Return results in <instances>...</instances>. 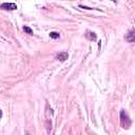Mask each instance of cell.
<instances>
[{"label":"cell","mask_w":135,"mask_h":135,"mask_svg":"<svg viewBox=\"0 0 135 135\" xmlns=\"http://www.w3.org/2000/svg\"><path fill=\"white\" fill-rule=\"evenodd\" d=\"M120 123H121V127L125 129H128L131 126V119L129 118V115L125 113V111L120 112Z\"/></svg>","instance_id":"1"},{"label":"cell","mask_w":135,"mask_h":135,"mask_svg":"<svg viewBox=\"0 0 135 135\" xmlns=\"http://www.w3.org/2000/svg\"><path fill=\"white\" fill-rule=\"evenodd\" d=\"M1 8L4 9V10L13 11V10H16V9H17V6H16L15 3H2V4H1Z\"/></svg>","instance_id":"2"},{"label":"cell","mask_w":135,"mask_h":135,"mask_svg":"<svg viewBox=\"0 0 135 135\" xmlns=\"http://www.w3.org/2000/svg\"><path fill=\"white\" fill-rule=\"evenodd\" d=\"M126 39H127V41L128 42H133L134 41V39H135V34H134V30H131L128 34H127V36H126Z\"/></svg>","instance_id":"3"},{"label":"cell","mask_w":135,"mask_h":135,"mask_svg":"<svg viewBox=\"0 0 135 135\" xmlns=\"http://www.w3.org/2000/svg\"><path fill=\"white\" fill-rule=\"evenodd\" d=\"M68 53L67 52H61V53H59L58 55H57V59L59 60V61H66L67 59H68Z\"/></svg>","instance_id":"4"},{"label":"cell","mask_w":135,"mask_h":135,"mask_svg":"<svg viewBox=\"0 0 135 135\" xmlns=\"http://www.w3.org/2000/svg\"><path fill=\"white\" fill-rule=\"evenodd\" d=\"M85 36H87V38H88V39H90V40H95V39H96V35H95V33H92V32H87Z\"/></svg>","instance_id":"5"},{"label":"cell","mask_w":135,"mask_h":135,"mask_svg":"<svg viewBox=\"0 0 135 135\" xmlns=\"http://www.w3.org/2000/svg\"><path fill=\"white\" fill-rule=\"evenodd\" d=\"M50 36H51V38H53V39H57V38H59V33H57V32H52L51 34H50Z\"/></svg>","instance_id":"6"},{"label":"cell","mask_w":135,"mask_h":135,"mask_svg":"<svg viewBox=\"0 0 135 135\" xmlns=\"http://www.w3.org/2000/svg\"><path fill=\"white\" fill-rule=\"evenodd\" d=\"M23 31H24V32H26V33H28V34H30V35H32V34H33V31H32L29 26H24V28H23Z\"/></svg>","instance_id":"7"},{"label":"cell","mask_w":135,"mask_h":135,"mask_svg":"<svg viewBox=\"0 0 135 135\" xmlns=\"http://www.w3.org/2000/svg\"><path fill=\"white\" fill-rule=\"evenodd\" d=\"M1 117H2V111L0 110V119H1Z\"/></svg>","instance_id":"8"},{"label":"cell","mask_w":135,"mask_h":135,"mask_svg":"<svg viewBox=\"0 0 135 135\" xmlns=\"http://www.w3.org/2000/svg\"><path fill=\"white\" fill-rule=\"evenodd\" d=\"M28 135H29V134H28Z\"/></svg>","instance_id":"9"}]
</instances>
